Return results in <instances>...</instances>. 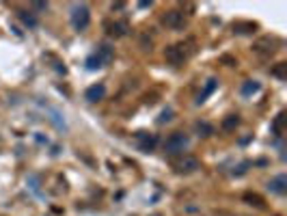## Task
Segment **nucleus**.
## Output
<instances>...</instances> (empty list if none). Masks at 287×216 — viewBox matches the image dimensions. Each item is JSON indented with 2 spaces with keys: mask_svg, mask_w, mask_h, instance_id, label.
Returning <instances> with one entry per match:
<instances>
[{
  "mask_svg": "<svg viewBox=\"0 0 287 216\" xmlns=\"http://www.w3.org/2000/svg\"><path fill=\"white\" fill-rule=\"evenodd\" d=\"M285 121H287L285 111L278 113V115H276V119L272 121V132H274L276 136H283V132H285Z\"/></svg>",
  "mask_w": 287,
  "mask_h": 216,
  "instance_id": "nucleus-13",
  "label": "nucleus"
},
{
  "mask_svg": "<svg viewBox=\"0 0 287 216\" xmlns=\"http://www.w3.org/2000/svg\"><path fill=\"white\" fill-rule=\"evenodd\" d=\"M238 126H240V117H238V115H229V117L222 121V130H227V132H229V130H235Z\"/></svg>",
  "mask_w": 287,
  "mask_h": 216,
  "instance_id": "nucleus-15",
  "label": "nucleus"
},
{
  "mask_svg": "<svg viewBox=\"0 0 287 216\" xmlns=\"http://www.w3.org/2000/svg\"><path fill=\"white\" fill-rule=\"evenodd\" d=\"M276 39L274 37H261L259 41H255V46L253 50L257 54H263V56H268V54H274L276 52Z\"/></svg>",
  "mask_w": 287,
  "mask_h": 216,
  "instance_id": "nucleus-7",
  "label": "nucleus"
},
{
  "mask_svg": "<svg viewBox=\"0 0 287 216\" xmlns=\"http://www.w3.org/2000/svg\"><path fill=\"white\" fill-rule=\"evenodd\" d=\"M244 201L248 205H255V207H263V199L259 197L257 192H244Z\"/></svg>",
  "mask_w": 287,
  "mask_h": 216,
  "instance_id": "nucleus-14",
  "label": "nucleus"
},
{
  "mask_svg": "<svg viewBox=\"0 0 287 216\" xmlns=\"http://www.w3.org/2000/svg\"><path fill=\"white\" fill-rule=\"evenodd\" d=\"M104 28H106V33H108L110 37L119 39V37H125V35H127V31H130V24H127L125 20H117V22H106Z\"/></svg>",
  "mask_w": 287,
  "mask_h": 216,
  "instance_id": "nucleus-6",
  "label": "nucleus"
},
{
  "mask_svg": "<svg viewBox=\"0 0 287 216\" xmlns=\"http://www.w3.org/2000/svg\"><path fill=\"white\" fill-rule=\"evenodd\" d=\"M18 16H20V20H22L26 26H31V28H33V26H37V20H35L28 11H18Z\"/></svg>",
  "mask_w": 287,
  "mask_h": 216,
  "instance_id": "nucleus-19",
  "label": "nucleus"
},
{
  "mask_svg": "<svg viewBox=\"0 0 287 216\" xmlns=\"http://www.w3.org/2000/svg\"><path fill=\"white\" fill-rule=\"evenodd\" d=\"M216 84H218V82L214 80V78H212V80H207V84H205V91H203V93H201V95H199V99H197V102H199V104L203 102V99H205L207 95H210V93H212L214 89H216Z\"/></svg>",
  "mask_w": 287,
  "mask_h": 216,
  "instance_id": "nucleus-18",
  "label": "nucleus"
},
{
  "mask_svg": "<svg viewBox=\"0 0 287 216\" xmlns=\"http://www.w3.org/2000/svg\"><path fill=\"white\" fill-rule=\"evenodd\" d=\"M195 130L199 132V136H210V134H214V128H212L210 124H205V121H197Z\"/></svg>",
  "mask_w": 287,
  "mask_h": 216,
  "instance_id": "nucleus-16",
  "label": "nucleus"
},
{
  "mask_svg": "<svg viewBox=\"0 0 287 216\" xmlns=\"http://www.w3.org/2000/svg\"><path fill=\"white\" fill-rule=\"evenodd\" d=\"M171 119H173V111H164L160 115V119H158V124H167V121H171Z\"/></svg>",
  "mask_w": 287,
  "mask_h": 216,
  "instance_id": "nucleus-22",
  "label": "nucleus"
},
{
  "mask_svg": "<svg viewBox=\"0 0 287 216\" xmlns=\"http://www.w3.org/2000/svg\"><path fill=\"white\" fill-rule=\"evenodd\" d=\"M257 91H259V82H255V80H248V82L242 84V93H244V95H250V93H257Z\"/></svg>",
  "mask_w": 287,
  "mask_h": 216,
  "instance_id": "nucleus-17",
  "label": "nucleus"
},
{
  "mask_svg": "<svg viewBox=\"0 0 287 216\" xmlns=\"http://www.w3.org/2000/svg\"><path fill=\"white\" fill-rule=\"evenodd\" d=\"M233 31L240 33V35H250V33L257 31V24H255V22H235Z\"/></svg>",
  "mask_w": 287,
  "mask_h": 216,
  "instance_id": "nucleus-12",
  "label": "nucleus"
},
{
  "mask_svg": "<svg viewBox=\"0 0 287 216\" xmlns=\"http://www.w3.org/2000/svg\"><path fill=\"white\" fill-rule=\"evenodd\" d=\"M268 190L274 194H285L287 192V175H276L268 182Z\"/></svg>",
  "mask_w": 287,
  "mask_h": 216,
  "instance_id": "nucleus-9",
  "label": "nucleus"
},
{
  "mask_svg": "<svg viewBox=\"0 0 287 216\" xmlns=\"http://www.w3.org/2000/svg\"><path fill=\"white\" fill-rule=\"evenodd\" d=\"M33 9H37V11H46V9H48V3H33Z\"/></svg>",
  "mask_w": 287,
  "mask_h": 216,
  "instance_id": "nucleus-23",
  "label": "nucleus"
},
{
  "mask_svg": "<svg viewBox=\"0 0 287 216\" xmlns=\"http://www.w3.org/2000/svg\"><path fill=\"white\" fill-rule=\"evenodd\" d=\"M272 216H281V214H272Z\"/></svg>",
  "mask_w": 287,
  "mask_h": 216,
  "instance_id": "nucleus-24",
  "label": "nucleus"
},
{
  "mask_svg": "<svg viewBox=\"0 0 287 216\" xmlns=\"http://www.w3.org/2000/svg\"><path fill=\"white\" fill-rule=\"evenodd\" d=\"M272 76H276V78H281V80H285L287 78V63H278L274 69H272Z\"/></svg>",
  "mask_w": 287,
  "mask_h": 216,
  "instance_id": "nucleus-20",
  "label": "nucleus"
},
{
  "mask_svg": "<svg viewBox=\"0 0 287 216\" xmlns=\"http://www.w3.org/2000/svg\"><path fill=\"white\" fill-rule=\"evenodd\" d=\"M184 48H186L184 43H179V46H169L164 50V59H167L171 65H182L186 59H188V52H186Z\"/></svg>",
  "mask_w": 287,
  "mask_h": 216,
  "instance_id": "nucleus-4",
  "label": "nucleus"
},
{
  "mask_svg": "<svg viewBox=\"0 0 287 216\" xmlns=\"http://www.w3.org/2000/svg\"><path fill=\"white\" fill-rule=\"evenodd\" d=\"M106 95V86L104 84H93L87 89V93H84V97L89 99V102H99Z\"/></svg>",
  "mask_w": 287,
  "mask_h": 216,
  "instance_id": "nucleus-11",
  "label": "nucleus"
},
{
  "mask_svg": "<svg viewBox=\"0 0 287 216\" xmlns=\"http://www.w3.org/2000/svg\"><path fill=\"white\" fill-rule=\"evenodd\" d=\"M89 22H91V11L87 5H76L74 9H71V26H74L78 33L87 31Z\"/></svg>",
  "mask_w": 287,
  "mask_h": 216,
  "instance_id": "nucleus-1",
  "label": "nucleus"
},
{
  "mask_svg": "<svg viewBox=\"0 0 287 216\" xmlns=\"http://www.w3.org/2000/svg\"><path fill=\"white\" fill-rule=\"evenodd\" d=\"M162 22L169 28H173V31H182V28L186 26V16L182 11H167L162 16Z\"/></svg>",
  "mask_w": 287,
  "mask_h": 216,
  "instance_id": "nucleus-5",
  "label": "nucleus"
},
{
  "mask_svg": "<svg viewBox=\"0 0 287 216\" xmlns=\"http://www.w3.org/2000/svg\"><path fill=\"white\" fill-rule=\"evenodd\" d=\"M190 145V139L184 132H173L164 143V151L167 154H182V151Z\"/></svg>",
  "mask_w": 287,
  "mask_h": 216,
  "instance_id": "nucleus-2",
  "label": "nucleus"
},
{
  "mask_svg": "<svg viewBox=\"0 0 287 216\" xmlns=\"http://www.w3.org/2000/svg\"><path fill=\"white\" fill-rule=\"evenodd\" d=\"M95 56H97V61L102 63V67H104V65H108V63L114 59V48H110L108 43H102V46L97 48Z\"/></svg>",
  "mask_w": 287,
  "mask_h": 216,
  "instance_id": "nucleus-10",
  "label": "nucleus"
},
{
  "mask_svg": "<svg viewBox=\"0 0 287 216\" xmlns=\"http://www.w3.org/2000/svg\"><path fill=\"white\" fill-rule=\"evenodd\" d=\"M136 139H138V147H140V151H154V147L158 145L156 134L138 132V134H136Z\"/></svg>",
  "mask_w": 287,
  "mask_h": 216,
  "instance_id": "nucleus-8",
  "label": "nucleus"
},
{
  "mask_svg": "<svg viewBox=\"0 0 287 216\" xmlns=\"http://www.w3.org/2000/svg\"><path fill=\"white\" fill-rule=\"evenodd\" d=\"M173 169L179 175H190V173L201 169V162L195 156H182V158H177V160H173Z\"/></svg>",
  "mask_w": 287,
  "mask_h": 216,
  "instance_id": "nucleus-3",
  "label": "nucleus"
},
{
  "mask_svg": "<svg viewBox=\"0 0 287 216\" xmlns=\"http://www.w3.org/2000/svg\"><path fill=\"white\" fill-rule=\"evenodd\" d=\"M87 67H89V69H99V67H102V63H99L97 56L93 54V56H89V59H87Z\"/></svg>",
  "mask_w": 287,
  "mask_h": 216,
  "instance_id": "nucleus-21",
  "label": "nucleus"
}]
</instances>
